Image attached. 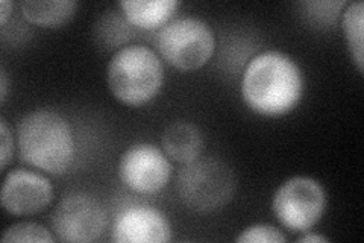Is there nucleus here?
<instances>
[{
    "mask_svg": "<svg viewBox=\"0 0 364 243\" xmlns=\"http://www.w3.org/2000/svg\"><path fill=\"white\" fill-rule=\"evenodd\" d=\"M304 88V73L298 63L273 49L255 55L242 78L245 103L264 118H281L293 111L302 99Z\"/></svg>",
    "mask_w": 364,
    "mask_h": 243,
    "instance_id": "nucleus-1",
    "label": "nucleus"
},
{
    "mask_svg": "<svg viewBox=\"0 0 364 243\" xmlns=\"http://www.w3.org/2000/svg\"><path fill=\"white\" fill-rule=\"evenodd\" d=\"M17 148L29 166L63 175L75 160V135L68 120L53 110H36L17 125Z\"/></svg>",
    "mask_w": 364,
    "mask_h": 243,
    "instance_id": "nucleus-2",
    "label": "nucleus"
},
{
    "mask_svg": "<svg viewBox=\"0 0 364 243\" xmlns=\"http://www.w3.org/2000/svg\"><path fill=\"white\" fill-rule=\"evenodd\" d=\"M163 61L152 49L141 44L122 46L107 67L108 88L123 105L141 107L161 91Z\"/></svg>",
    "mask_w": 364,
    "mask_h": 243,
    "instance_id": "nucleus-3",
    "label": "nucleus"
},
{
    "mask_svg": "<svg viewBox=\"0 0 364 243\" xmlns=\"http://www.w3.org/2000/svg\"><path fill=\"white\" fill-rule=\"evenodd\" d=\"M237 180L225 161L205 157L184 165L176 177L179 201L195 213H214L230 204Z\"/></svg>",
    "mask_w": 364,
    "mask_h": 243,
    "instance_id": "nucleus-4",
    "label": "nucleus"
},
{
    "mask_svg": "<svg viewBox=\"0 0 364 243\" xmlns=\"http://www.w3.org/2000/svg\"><path fill=\"white\" fill-rule=\"evenodd\" d=\"M155 43L159 55L170 66L193 72L211 60L215 36L207 21L187 16L167 21L158 31Z\"/></svg>",
    "mask_w": 364,
    "mask_h": 243,
    "instance_id": "nucleus-5",
    "label": "nucleus"
},
{
    "mask_svg": "<svg viewBox=\"0 0 364 243\" xmlns=\"http://www.w3.org/2000/svg\"><path fill=\"white\" fill-rule=\"evenodd\" d=\"M272 210L282 227L293 233H306L325 214L326 192L314 178H289L273 193Z\"/></svg>",
    "mask_w": 364,
    "mask_h": 243,
    "instance_id": "nucleus-6",
    "label": "nucleus"
},
{
    "mask_svg": "<svg viewBox=\"0 0 364 243\" xmlns=\"http://www.w3.org/2000/svg\"><path fill=\"white\" fill-rule=\"evenodd\" d=\"M107 222L104 205L87 193L67 195L52 213V231L61 242H95L105 233Z\"/></svg>",
    "mask_w": 364,
    "mask_h": 243,
    "instance_id": "nucleus-7",
    "label": "nucleus"
},
{
    "mask_svg": "<svg viewBox=\"0 0 364 243\" xmlns=\"http://www.w3.org/2000/svg\"><path fill=\"white\" fill-rule=\"evenodd\" d=\"M119 178L131 192H161L172 178L173 166L164 150L152 143H135L119 158Z\"/></svg>",
    "mask_w": 364,
    "mask_h": 243,
    "instance_id": "nucleus-8",
    "label": "nucleus"
},
{
    "mask_svg": "<svg viewBox=\"0 0 364 243\" xmlns=\"http://www.w3.org/2000/svg\"><path fill=\"white\" fill-rule=\"evenodd\" d=\"M52 182L38 172L14 169L6 173L2 186L4 210L14 216H32L41 213L53 201Z\"/></svg>",
    "mask_w": 364,
    "mask_h": 243,
    "instance_id": "nucleus-9",
    "label": "nucleus"
},
{
    "mask_svg": "<svg viewBox=\"0 0 364 243\" xmlns=\"http://www.w3.org/2000/svg\"><path fill=\"white\" fill-rule=\"evenodd\" d=\"M172 239L167 217L149 205H132L122 210L112 225L117 243H164Z\"/></svg>",
    "mask_w": 364,
    "mask_h": 243,
    "instance_id": "nucleus-10",
    "label": "nucleus"
},
{
    "mask_svg": "<svg viewBox=\"0 0 364 243\" xmlns=\"http://www.w3.org/2000/svg\"><path fill=\"white\" fill-rule=\"evenodd\" d=\"M161 145L170 160L181 165H187L200 157L203 149V137L195 123L176 120L166 126Z\"/></svg>",
    "mask_w": 364,
    "mask_h": 243,
    "instance_id": "nucleus-11",
    "label": "nucleus"
},
{
    "mask_svg": "<svg viewBox=\"0 0 364 243\" xmlns=\"http://www.w3.org/2000/svg\"><path fill=\"white\" fill-rule=\"evenodd\" d=\"M129 25L140 29H161L175 14L176 0H122L117 4Z\"/></svg>",
    "mask_w": 364,
    "mask_h": 243,
    "instance_id": "nucleus-12",
    "label": "nucleus"
},
{
    "mask_svg": "<svg viewBox=\"0 0 364 243\" xmlns=\"http://www.w3.org/2000/svg\"><path fill=\"white\" fill-rule=\"evenodd\" d=\"M77 5L76 0H26L20 6L23 17L31 25L56 29L64 26L76 14Z\"/></svg>",
    "mask_w": 364,
    "mask_h": 243,
    "instance_id": "nucleus-13",
    "label": "nucleus"
},
{
    "mask_svg": "<svg viewBox=\"0 0 364 243\" xmlns=\"http://www.w3.org/2000/svg\"><path fill=\"white\" fill-rule=\"evenodd\" d=\"M363 26H364V4L358 2L346 4L341 13V28H343L345 40L350 52L352 61L357 66V71H364V41H363Z\"/></svg>",
    "mask_w": 364,
    "mask_h": 243,
    "instance_id": "nucleus-14",
    "label": "nucleus"
},
{
    "mask_svg": "<svg viewBox=\"0 0 364 243\" xmlns=\"http://www.w3.org/2000/svg\"><path fill=\"white\" fill-rule=\"evenodd\" d=\"M58 239L50 231L36 222H18L8 227L4 231L2 242H49L53 243Z\"/></svg>",
    "mask_w": 364,
    "mask_h": 243,
    "instance_id": "nucleus-15",
    "label": "nucleus"
},
{
    "mask_svg": "<svg viewBox=\"0 0 364 243\" xmlns=\"http://www.w3.org/2000/svg\"><path fill=\"white\" fill-rule=\"evenodd\" d=\"M238 243H286L287 237L282 231L273 225L257 224L245 228L237 236Z\"/></svg>",
    "mask_w": 364,
    "mask_h": 243,
    "instance_id": "nucleus-16",
    "label": "nucleus"
},
{
    "mask_svg": "<svg viewBox=\"0 0 364 243\" xmlns=\"http://www.w3.org/2000/svg\"><path fill=\"white\" fill-rule=\"evenodd\" d=\"M0 145H2V155H0V161H2V170H5L9 161L13 160V154H14V135L11 133L5 118L0 119Z\"/></svg>",
    "mask_w": 364,
    "mask_h": 243,
    "instance_id": "nucleus-17",
    "label": "nucleus"
},
{
    "mask_svg": "<svg viewBox=\"0 0 364 243\" xmlns=\"http://www.w3.org/2000/svg\"><path fill=\"white\" fill-rule=\"evenodd\" d=\"M11 13H13V4L8 2V0H2L0 2V23H2V26L6 25Z\"/></svg>",
    "mask_w": 364,
    "mask_h": 243,
    "instance_id": "nucleus-18",
    "label": "nucleus"
},
{
    "mask_svg": "<svg viewBox=\"0 0 364 243\" xmlns=\"http://www.w3.org/2000/svg\"><path fill=\"white\" fill-rule=\"evenodd\" d=\"M299 243H310V242H321V243H326L329 242L328 237H323V236H318V234H314V233H310V231H306V234H302L299 239H298Z\"/></svg>",
    "mask_w": 364,
    "mask_h": 243,
    "instance_id": "nucleus-19",
    "label": "nucleus"
},
{
    "mask_svg": "<svg viewBox=\"0 0 364 243\" xmlns=\"http://www.w3.org/2000/svg\"><path fill=\"white\" fill-rule=\"evenodd\" d=\"M0 88H2V103L6 100V90H8V78H6V72H5V68L2 67V72H0Z\"/></svg>",
    "mask_w": 364,
    "mask_h": 243,
    "instance_id": "nucleus-20",
    "label": "nucleus"
}]
</instances>
